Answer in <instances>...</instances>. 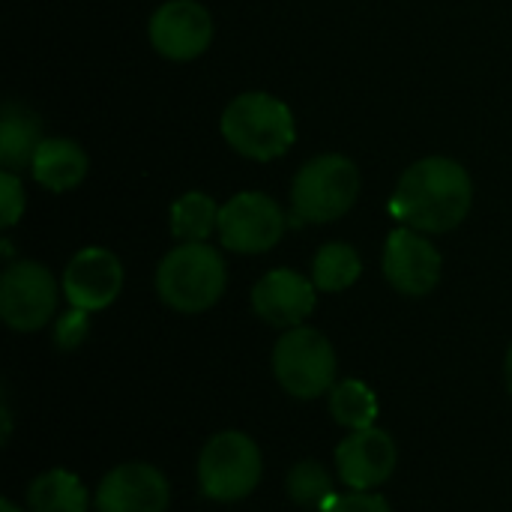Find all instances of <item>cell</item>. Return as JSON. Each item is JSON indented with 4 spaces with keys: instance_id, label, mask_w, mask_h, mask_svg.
Masks as SVG:
<instances>
[{
    "instance_id": "obj_1",
    "label": "cell",
    "mask_w": 512,
    "mask_h": 512,
    "mask_svg": "<svg viewBox=\"0 0 512 512\" xmlns=\"http://www.w3.org/2000/svg\"><path fill=\"white\" fill-rule=\"evenodd\" d=\"M474 204L471 174L447 156L414 162L390 195V216L423 234H447L465 222Z\"/></svg>"
},
{
    "instance_id": "obj_2",
    "label": "cell",
    "mask_w": 512,
    "mask_h": 512,
    "mask_svg": "<svg viewBox=\"0 0 512 512\" xmlns=\"http://www.w3.org/2000/svg\"><path fill=\"white\" fill-rule=\"evenodd\" d=\"M228 285L222 255L210 243H180L156 267L159 300L183 315L213 309Z\"/></svg>"
},
{
    "instance_id": "obj_3",
    "label": "cell",
    "mask_w": 512,
    "mask_h": 512,
    "mask_svg": "<svg viewBox=\"0 0 512 512\" xmlns=\"http://www.w3.org/2000/svg\"><path fill=\"white\" fill-rule=\"evenodd\" d=\"M222 138L246 159L270 162L288 153L297 138L291 108L261 90L240 93L222 111Z\"/></svg>"
},
{
    "instance_id": "obj_4",
    "label": "cell",
    "mask_w": 512,
    "mask_h": 512,
    "mask_svg": "<svg viewBox=\"0 0 512 512\" xmlns=\"http://www.w3.org/2000/svg\"><path fill=\"white\" fill-rule=\"evenodd\" d=\"M360 198V168L339 153L309 159L291 183L294 222L327 225L342 219Z\"/></svg>"
},
{
    "instance_id": "obj_5",
    "label": "cell",
    "mask_w": 512,
    "mask_h": 512,
    "mask_svg": "<svg viewBox=\"0 0 512 512\" xmlns=\"http://www.w3.org/2000/svg\"><path fill=\"white\" fill-rule=\"evenodd\" d=\"M264 474V459L258 444L243 432L213 435L198 456V486L201 495L219 504H234L249 498Z\"/></svg>"
},
{
    "instance_id": "obj_6",
    "label": "cell",
    "mask_w": 512,
    "mask_h": 512,
    "mask_svg": "<svg viewBox=\"0 0 512 512\" xmlns=\"http://www.w3.org/2000/svg\"><path fill=\"white\" fill-rule=\"evenodd\" d=\"M273 375L300 402L327 396L336 387V351L324 333L291 327L273 348Z\"/></svg>"
},
{
    "instance_id": "obj_7",
    "label": "cell",
    "mask_w": 512,
    "mask_h": 512,
    "mask_svg": "<svg viewBox=\"0 0 512 512\" xmlns=\"http://www.w3.org/2000/svg\"><path fill=\"white\" fill-rule=\"evenodd\" d=\"M57 282L36 261H12L0 276V318L15 333L42 330L57 312Z\"/></svg>"
},
{
    "instance_id": "obj_8",
    "label": "cell",
    "mask_w": 512,
    "mask_h": 512,
    "mask_svg": "<svg viewBox=\"0 0 512 512\" xmlns=\"http://www.w3.org/2000/svg\"><path fill=\"white\" fill-rule=\"evenodd\" d=\"M288 228L285 210L264 192H240L219 210V240L240 255L270 252Z\"/></svg>"
},
{
    "instance_id": "obj_9",
    "label": "cell",
    "mask_w": 512,
    "mask_h": 512,
    "mask_svg": "<svg viewBox=\"0 0 512 512\" xmlns=\"http://www.w3.org/2000/svg\"><path fill=\"white\" fill-rule=\"evenodd\" d=\"M441 252L435 243L414 228H396L384 246V276L405 297H426L441 282Z\"/></svg>"
},
{
    "instance_id": "obj_10",
    "label": "cell",
    "mask_w": 512,
    "mask_h": 512,
    "mask_svg": "<svg viewBox=\"0 0 512 512\" xmlns=\"http://www.w3.org/2000/svg\"><path fill=\"white\" fill-rule=\"evenodd\" d=\"M213 42V18L198 0H168L150 18V45L168 60H195Z\"/></svg>"
},
{
    "instance_id": "obj_11",
    "label": "cell",
    "mask_w": 512,
    "mask_h": 512,
    "mask_svg": "<svg viewBox=\"0 0 512 512\" xmlns=\"http://www.w3.org/2000/svg\"><path fill=\"white\" fill-rule=\"evenodd\" d=\"M171 486L165 474L147 462L111 468L96 489V512H165Z\"/></svg>"
},
{
    "instance_id": "obj_12",
    "label": "cell",
    "mask_w": 512,
    "mask_h": 512,
    "mask_svg": "<svg viewBox=\"0 0 512 512\" xmlns=\"http://www.w3.org/2000/svg\"><path fill=\"white\" fill-rule=\"evenodd\" d=\"M60 288L69 300V306L84 309V312H102L120 297L123 264L114 252H108L102 246L81 249L66 264Z\"/></svg>"
},
{
    "instance_id": "obj_13",
    "label": "cell",
    "mask_w": 512,
    "mask_h": 512,
    "mask_svg": "<svg viewBox=\"0 0 512 512\" xmlns=\"http://www.w3.org/2000/svg\"><path fill=\"white\" fill-rule=\"evenodd\" d=\"M396 441L384 429L351 432L336 447V474L351 492H372L384 486L396 471Z\"/></svg>"
},
{
    "instance_id": "obj_14",
    "label": "cell",
    "mask_w": 512,
    "mask_h": 512,
    "mask_svg": "<svg viewBox=\"0 0 512 512\" xmlns=\"http://www.w3.org/2000/svg\"><path fill=\"white\" fill-rule=\"evenodd\" d=\"M315 282L297 270H270L252 288V309L270 327H303V321L315 312Z\"/></svg>"
},
{
    "instance_id": "obj_15",
    "label": "cell",
    "mask_w": 512,
    "mask_h": 512,
    "mask_svg": "<svg viewBox=\"0 0 512 512\" xmlns=\"http://www.w3.org/2000/svg\"><path fill=\"white\" fill-rule=\"evenodd\" d=\"M30 171L48 192H69L87 174V153L72 138H45L30 162Z\"/></svg>"
},
{
    "instance_id": "obj_16",
    "label": "cell",
    "mask_w": 512,
    "mask_h": 512,
    "mask_svg": "<svg viewBox=\"0 0 512 512\" xmlns=\"http://www.w3.org/2000/svg\"><path fill=\"white\" fill-rule=\"evenodd\" d=\"M45 141L42 135V120L36 111L18 102H6L0 114V162L6 171H21L30 168L39 144Z\"/></svg>"
},
{
    "instance_id": "obj_17",
    "label": "cell",
    "mask_w": 512,
    "mask_h": 512,
    "mask_svg": "<svg viewBox=\"0 0 512 512\" xmlns=\"http://www.w3.org/2000/svg\"><path fill=\"white\" fill-rule=\"evenodd\" d=\"M27 510L30 512H87L90 510V495L84 483L63 471H45L39 474L30 489H27Z\"/></svg>"
},
{
    "instance_id": "obj_18",
    "label": "cell",
    "mask_w": 512,
    "mask_h": 512,
    "mask_svg": "<svg viewBox=\"0 0 512 512\" xmlns=\"http://www.w3.org/2000/svg\"><path fill=\"white\" fill-rule=\"evenodd\" d=\"M219 204L207 192H186L171 207V234L180 243H204L219 231Z\"/></svg>"
},
{
    "instance_id": "obj_19",
    "label": "cell",
    "mask_w": 512,
    "mask_h": 512,
    "mask_svg": "<svg viewBox=\"0 0 512 512\" xmlns=\"http://www.w3.org/2000/svg\"><path fill=\"white\" fill-rule=\"evenodd\" d=\"M363 273L360 252L351 243H324L312 261V282L318 291L336 294L351 288Z\"/></svg>"
},
{
    "instance_id": "obj_20",
    "label": "cell",
    "mask_w": 512,
    "mask_h": 512,
    "mask_svg": "<svg viewBox=\"0 0 512 512\" xmlns=\"http://www.w3.org/2000/svg\"><path fill=\"white\" fill-rule=\"evenodd\" d=\"M330 414L339 426L360 432V429H372L378 420V396L372 393L369 384L363 381H339L330 393Z\"/></svg>"
},
{
    "instance_id": "obj_21",
    "label": "cell",
    "mask_w": 512,
    "mask_h": 512,
    "mask_svg": "<svg viewBox=\"0 0 512 512\" xmlns=\"http://www.w3.org/2000/svg\"><path fill=\"white\" fill-rule=\"evenodd\" d=\"M285 492H288V498H291L300 510L309 512H327L330 510V504L339 498L330 471H327L321 462H312V459H309V462H297V465L288 471Z\"/></svg>"
},
{
    "instance_id": "obj_22",
    "label": "cell",
    "mask_w": 512,
    "mask_h": 512,
    "mask_svg": "<svg viewBox=\"0 0 512 512\" xmlns=\"http://www.w3.org/2000/svg\"><path fill=\"white\" fill-rule=\"evenodd\" d=\"M87 333H90V312L69 306V312H63L54 324V345L60 351H75L81 348Z\"/></svg>"
},
{
    "instance_id": "obj_23",
    "label": "cell",
    "mask_w": 512,
    "mask_h": 512,
    "mask_svg": "<svg viewBox=\"0 0 512 512\" xmlns=\"http://www.w3.org/2000/svg\"><path fill=\"white\" fill-rule=\"evenodd\" d=\"M24 213V186L15 171H0V225L12 228Z\"/></svg>"
},
{
    "instance_id": "obj_24",
    "label": "cell",
    "mask_w": 512,
    "mask_h": 512,
    "mask_svg": "<svg viewBox=\"0 0 512 512\" xmlns=\"http://www.w3.org/2000/svg\"><path fill=\"white\" fill-rule=\"evenodd\" d=\"M327 512H393L390 504L375 495V492H348V495H339L330 510Z\"/></svg>"
},
{
    "instance_id": "obj_25",
    "label": "cell",
    "mask_w": 512,
    "mask_h": 512,
    "mask_svg": "<svg viewBox=\"0 0 512 512\" xmlns=\"http://www.w3.org/2000/svg\"><path fill=\"white\" fill-rule=\"evenodd\" d=\"M9 435H12V414H9V402L3 396V444L9 441Z\"/></svg>"
},
{
    "instance_id": "obj_26",
    "label": "cell",
    "mask_w": 512,
    "mask_h": 512,
    "mask_svg": "<svg viewBox=\"0 0 512 512\" xmlns=\"http://www.w3.org/2000/svg\"><path fill=\"white\" fill-rule=\"evenodd\" d=\"M504 381H507V390H510L512 396V345L510 351H507V360H504Z\"/></svg>"
},
{
    "instance_id": "obj_27",
    "label": "cell",
    "mask_w": 512,
    "mask_h": 512,
    "mask_svg": "<svg viewBox=\"0 0 512 512\" xmlns=\"http://www.w3.org/2000/svg\"><path fill=\"white\" fill-rule=\"evenodd\" d=\"M0 512H24V510H21V507H18L15 501H9V498H3V501H0Z\"/></svg>"
}]
</instances>
